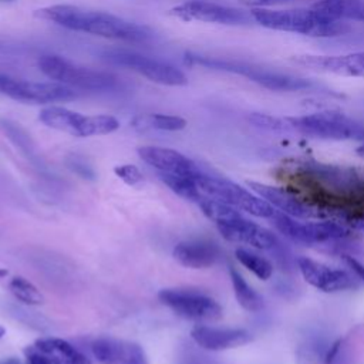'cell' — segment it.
<instances>
[{
	"mask_svg": "<svg viewBox=\"0 0 364 364\" xmlns=\"http://www.w3.org/2000/svg\"><path fill=\"white\" fill-rule=\"evenodd\" d=\"M34 346L51 357L57 364H92L91 360L77 350L67 340L58 337H46L34 341Z\"/></svg>",
	"mask_w": 364,
	"mask_h": 364,
	"instance_id": "cell-20",
	"label": "cell"
},
{
	"mask_svg": "<svg viewBox=\"0 0 364 364\" xmlns=\"http://www.w3.org/2000/svg\"><path fill=\"white\" fill-rule=\"evenodd\" d=\"M290 129L321 139L364 141V125L337 111H320L286 118Z\"/></svg>",
	"mask_w": 364,
	"mask_h": 364,
	"instance_id": "cell-7",
	"label": "cell"
},
{
	"mask_svg": "<svg viewBox=\"0 0 364 364\" xmlns=\"http://www.w3.org/2000/svg\"><path fill=\"white\" fill-rule=\"evenodd\" d=\"M252 18L262 27L299 33L309 37H338L351 31V27L344 20L330 18L314 9L294 10H267L255 9L250 11Z\"/></svg>",
	"mask_w": 364,
	"mask_h": 364,
	"instance_id": "cell-2",
	"label": "cell"
},
{
	"mask_svg": "<svg viewBox=\"0 0 364 364\" xmlns=\"http://www.w3.org/2000/svg\"><path fill=\"white\" fill-rule=\"evenodd\" d=\"M175 260L188 269H208L220 257V249L209 240L181 242L172 252Z\"/></svg>",
	"mask_w": 364,
	"mask_h": 364,
	"instance_id": "cell-19",
	"label": "cell"
},
{
	"mask_svg": "<svg viewBox=\"0 0 364 364\" xmlns=\"http://www.w3.org/2000/svg\"><path fill=\"white\" fill-rule=\"evenodd\" d=\"M303 279L313 287L324 293H337L357 287V277L341 269H333L310 257L296 259Z\"/></svg>",
	"mask_w": 364,
	"mask_h": 364,
	"instance_id": "cell-11",
	"label": "cell"
},
{
	"mask_svg": "<svg viewBox=\"0 0 364 364\" xmlns=\"http://www.w3.org/2000/svg\"><path fill=\"white\" fill-rule=\"evenodd\" d=\"M138 155L144 162L154 166L159 172L178 175H195L200 172L192 159L171 148L149 145L139 146Z\"/></svg>",
	"mask_w": 364,
	"mask_h": 364,
	"instance_id": "cell-18",
	"label": "cell"
},
{
	"mask_svg": "<svg viewBox=\"0 0 364 364\" xmlns=\"http://www.w3.org/2000/svg\"><path fill=\"white\" fill-rule=\"evenodd\" d=\"M196 185L199 191L212 199L220 200L237 210H243L246 213H250L256 218H267L272 219L276 209L267 203L263 198H260L257 193H252L246 188H242L240 185L225 179V178H215L205 175L199 172L195 176Z\"/></svg>",
	"mask_w": 364,
	"mask_h": 364,
	"instance_id": "cell-6",
	"label": "cell"
},
{
	"mask_svg": "<svg viewBox=\"0 0 364 364\" xmlns=\"http://www.w3.org/2000/svg\"><path fill=\"white\" fill-rule=\"evenodd\" d=\"M229 274H230V280H232V287H233V293L236 297V301L239 303V306L242 309H245L246 311H260L264 307V300L263 297L252 287L247 284V282L243 279V276L235 269V267H229Z\"/></svg>",
	"mask_w": 364,
	"mask_h": 364,
	"instance_id": "cell-23",
	"label": "cell"
},
{
	"mask_svg": "<svg viewBox=\"0 0 364 364\" xmlns=\"http://www.w3.org/2000/svg\"><path fill=\"white\" fill-rule=\"evenodd\" d=\"M192 340L208 351H225L245 346L253 340L245 328H219L198 324L191 330Z\"/></svg>",
	"mask_w": 364,
	"mask_h": 364,
	"instance_id": "cell-16",
	"label": "cell"
},
{
	"mask_svg": "<svg viewBox=\"0 0 364 364\" xmlns=\"http://www.w3.org/2000/svg\"><path fill=\"white\" fill-rule=\"evenodd\" d=\"M246 6L253 7H262V6H272V4H280V3H289L294 0H240Z\"/></svg>",
	"mask_w": 364,
	"mask_h": 364,
	"instance_id": "cell-33",
	"label": "cell"
},
{
	"mask_svg": "<svg viewBox=\"0 0 364 364\" xmlns=\"http://www.w3.org/2000/svg\"><path fill=\"white\" fill-rule=\"evenodd\" d=\"M38 68L46 77L55 82L82 91L107 92L114 91L121 85L119 78L111 73L82 67L60 55L48 54L40 57Z\"/></svg>",
	"mask_w": 364,
	"mask_h": 364,
	"instance_id": "cell-4",
	"label": "cell"
},
{
	"mask_svg": "<svg viewBox=\"0 0 364 364\" xmlns=\"http://www.w3.org/2000/svg\"><path fill=\"white\" fill-rule=\"evenodd\" d=\"M186 63L243 75L270 91L291 92V91H307V90L311 91V90L321 88V85L314 82L313 80L291 75V74L272 71L267 68L256 67L253 64L240 63V61H229V60H220V58H212V57H202V55H195V54L188 53Z\"/></svg>",
	"mask_w": 364,
	"mask_h": 364,
	"instance_id": "cell-3",
	"label": "cell"
},
{
	"mask_svg": "<svg viewBox=\"0 0 364 364\" xmlns=\"http://www.w3.org/2000/svg\"><path fill=\"white\" fill-rule=\"evenodd\" d=\"M249 121L263 129H269V131H291L290 125L287 122L286 118H277V117H272L267 114H259V112H253L249 117Z\"/></svg>",
	"mask_w": 364,
	"mask_h": 364,
	"instance_id": "cell-28",
	"label": "cell"
},
{
	"mask_svg": "<svg viewBox=\"0 0 364 364\" xmlns=\"http://www.w3.org/2000/svg\"><path fill=\"white\" fill-rule=\"evenodd\" d=\"M198 173H195V175H178V173L159 172V178L178 196H181V198H183L189 202H195L198 205V202L205 196L199 191V188L196 185V181H195V176Z\"/></svg>",
	"mask_w": 364,
	"mask_h": 364,
	"instance_id": "cell-25",
	"label": "cell"
},
{
	"mask_svg": "<svg viewBox=\"0 0 364 364\" xmlns=\"http://www.w3.org/2000/svg\"><path fill=\"white\" fill-rule=\"evenodd\" d=\"M235 256L242 266H245L249 272H252L260 280H267L273 274V264L267 259L253 252L239 247L235 250Z\"/></svg>",
	"mask_w": 364,
	"mask_h": 364,
	"instance_id": "cell-27",
	"label": "cell"
},
{
	"mask_svg": "<svg viewBox=\"0 0 364 364\" xmlns=\"http://www.w3.org/2000/svg\"><path fill=\"white\" fill-rule=\"evenodd\" d=\"M114 173L127 185L135 186L144 181L142 172L138 169V166L131 165V164H124V165H117L114 168Z\"/></svg>",
	"mask_w": 364,
	"mask_h": 364,
	"instance_id": "cell-29",
	"label": "cell"
},
{
	"mask_svg": "<svg viewBox=\"0 0 364 364\" xmlns=\"http://www.w3.org/2000/svg\"><path fill=\"white\" fill-rule=\"evenodd\" d=\"M340 257L343 259V262L350 267V270L353 272V274L364 283V264L361 262H358L354 256L347 255V253H341Z\"/></svg>",
	"mask_w": 364,
	"mask_h": 364,
	"instance_id": "cell-31",
	"label": "cell"
},
{
	"mask_svg": "<svg viewBox=\"0 0 364 364\" xmlns=\"http://www.w3.org/2000/svg\"><path fill=\"white\" fill-rule=\"evenodd\" d=\"M4 334H6V328H4L3 326H0V338H1Z\"/></svg>",
	"mask_w": 364,
	"mask_h": 364,
	"instance_id": "cell-36",
	"label": "cell"
},
{
	"mask_svg": "<svg viewBox=\"0 0 364 364\" xmlns=\"http://www.w3.org/2000/svg\"><path fill=\"white\" fill-rule=\"evenodd\" d=\"M9 291L14 299L27 306H40L44 303L43 293L27 279L23 276H14L7 283Z\"/></svg>",
	"mask_w": 364,
	"mask_h": 364,
	"instance_id": "cell-26",
	"label": "cell"
},
{
	"mask_svg": "<svg viewBox=\"0 0 364 364\" xmlns=\"http://www.w3.org/2000/svg\"><path fill=\"white\" fill-rule=\"evenodd\" d=\"M216 228L228 242L247 245L260 250H272L280 245L272 230L246 219L243 215L229 223L218 225Z\"/></svg>",
	"mask_w": 364,
	"mask_h": 364,
	"instance_id": "cell-13",
	"label": "cell"
},
{
	"mask_svg": "<svg viewBox=\"0 0 364 364\" xmlns=\"http://www.w3.org/2000/svg\"><path fill=\"white\" fill-rule=\"evenodd\" d=\"M341 347H343V340H341V338L336 340V341L327 348V351L324 353V355H323V364H336V361H337L338 357H340Z\"/></svg>",
	"mask_w": 364,
	"mask_h": 364,
	"instance_id": "cell-32",
	"label": "cell"
},
{
	"mask_svg": "<svg viewBox=\"0 0 364 364\" xmlns=\"http://www.w3.org/2000/svg\"><path fill=\"white\" fill-rule=\"evenodd\" d=\"M9 364H20V361H17L16 358H10V360H9Z\"/></svg>",
	"mask_w": 364,
	"mask_h": 364,
	"instance_id": "cell-37",
	"label": "cell"
},
{
	"mask_svg": "<svg viewBox=\"0 0 364 364\" xmlns=\"http://www.w3.org/2000/svg\"><path fill=\"white\" fill-rule=\"evenodd\" d=\"M9 276V270L6 267H0V280L6 279Z\"/></svg>",
	"mask_w": 364,
	"mask_h": 364,
	"instance_id": "cell-34",
	"label": "cell"
},
{
	"mask_svg": "<svg viewBox=\"0 0 364 364\" xmlns=\"http://www.w3.org/2000/svg\"><path fill=\"white\" fill-rule=\"evenodd\" d=\"M294 63L307 68L344 77H364V51L344 55H296Z\"/></svg>",
	"mask_w": 364,
	"mask_h": 364,
	"instance_id": "cell-15",
	"label": "cell"
},
{
	"mask_svg": "<svg viewBox=\"0 0 364 364\" xmlns=\"http://www.w3.org/2000/svg\"><path fill=\"white\" fill-rule=\"evenodd\" d=\"M34 16L40 20L51 21L68 30L128 43H145L154 36L146 26L135 24L111 13L82 10L71 4L41 7L34 11Z\"/></svg>",
	"mask_w": 364,
	"mask_h": 364,
	"instance_id": "cell-1",
	"label": "cell"
},
{
	"mask_svg": "<svg viewBox=\"0 0 364 364\" xmlns=\"http://www.w3.org/2000/svg\"><path fill=\"white\" fill-rule=\"evenodd\" d=\"M162 304L169 307L176 316L196 321H218L223 316L222 306L210 296L189 289H162L158 293Z\"/></svg>",
	"mask_w": 364,
	"mask_h": 364,
	"instance_id": "cell-8",
	"label": "cell"
},
{
	"mask_svg": "<svg viewBox=\"0 0 364 364\" xmlns=\"http://www.w3.org/2000/svg\"><path fill=\"white\" fill-rule=\"evenodd\" d=\"M313 9L330 18L364 21V0H318Z\"/></svg>",
	"mask_w": 364,
	"mask_h": 364,
	"instance_id": "cell-21",
	"label": "cell"
},
{
	"mask_svg": "<svg viewBox=\"0 0 364 364\" xmlns=\"http://www.w3.org/2000/svg\"><path fill=\"white\" fill-rule=\"evenodd\" d=\"M24 355L27 364H57L51 357L40 351L34 344L24 348Z\"/></svg>",
	"mask_w": 364,
	"mask_h": 364,
	"instance_id": "cell-30",
	"label": "cell"
},
{
	"mask_svg": "<svg viewBox=\"0 0 364 364\" xmlns=\"http://www.w3.org/2000/svg\"><path fill=\"white\" fill-rule=\"evenodd\" d=\"M246 183L255 193L263 198L274 209H279L286 215H290L293 218H303V219L314 218L320 215V212L316 208L307 205L306 202L299 199L296 195H293L291 192L283 188H277V186H272V185H266L255 181H247Z\"/></svg>",
	"mask_w": 364,
	"mask_h": 364,
	"instance_id": "cell-17",
	"label": "cell"
},
{
	"mask_svg": "<svg viewBox=\"0 0 364 364\" xmlns=\"http://www.w3.org/2000/svg\"><path fill=\"white\" fill-rule=\"evenodd\" d=\"M183 21H203V23H218V24H245L247 17L243 11L222 4L191 0L172 7L168 11Z\"/></svg>",
	"mask_w": 364,
	"mask_h": 364,
	"instance_id": "cell-12",
	"label": "cell"
},
{
	"mask_svg": "<svg viewBox=\"0 0 364 364\" xmlns=\"http://www.w3.org/2000/svg\"><path fill=\"white\" fill-rule=\"evenodd\" d=\"M131 127L138 131L159 129V131H181L186 127V121L178 115L166 114H145L136 115L131 121Z\"/></svg>",
	"mask_w": 364,
	"mask_h": 364,
	"instance_id": "cell-24",
	"label": "cell"
},
{
	"mask_svg": "<svg viewBox=\"0 0 364 364\" xmlns=\"http://www.w3.org/2000/svg\"><path fill=\"white\" fill-rule=\"evenodd\" d=\"M91 351L100 364H148L145 350L129 340L101 337L92 341Z\"/></svg>",
	"mask_w": 364,
	"mask_h": 364,
	"instance_id": "cell-14",
	"label": "cell"
},
{
	"mask_svg": "<svg viewBox=\"0 0 364 364\" xmlns=\"http://www.w3.org/2000/svg\"><path fill=\"white\" fill-rule=\"evenodd\" d=\"M348 235L347 229L337 222H306L303 223V245H321L343 239Z\"/></svg>",
	"mask_w": 364,
	"mask_h": 364,
	"instance_id": "cell-22",
	"label": "cell"
},
{
	"mask_svg": "<svg viewBox=\"0 0 364 364\" xmlns=\"http://www.w3.org/2000/svg\"><path fill=\"white\" fill-rule=\"evenodd\" d=\"M0 91L11 100L26 104H51L78 97L74 88L60 82H31L0 74Z\"/></svg>",
	"mask_w": 364,
	"mask_h": 364,
	"instance_id": "cell-10",
	"label": "cell"
},
{
	"mask_svg": "<svg viewBox=\"0 0 364 364\" xmlns=\"http://www.w3.org/2000/svg\"><path fill=\"white\" fill-rule=\"evenodd\" d=\"M104 57L109 63L136 71L138 74L144 75L145 78L156 84L171 85V87H179V85L188 84L186 75L179 68L156 58H151L138 53H131L124 50L107 51Z\"/></svg>",
	"mask_w": 364,
	"mask_h": 364,
	"instance_id": "cell-9",
	"label": "cell"
},
{
	"mask_svg": "<svg viewBox=\"0 0 364 364\" xmlns=\"http://www.w3.org/2000/svg\"><path fill=\"white\" fill-rule=\"evenodd\" d=\"M38 119L48 128L78 138L108 135L119 128V121L112 115H84L58 105L43 108Z\"/></svg>",
	"mask_w": 364,
	"mask_h": 364,
	"instance_id": "cell-5",
	"label": "cell"
},
{
	"mask_svg": "<svg viewBox=\"0 0 364 364\" xmlns=\"http://www.w3.org/2000/svg\"><path fill=\"white\" fill-rule=\"evenodd\" d=\"M0 364H9V360H4V361H0Z\"/></svg>",
	"mask_w": 364,
	"mask_h": 364,
	"instance_id": "cell-38",
	"label": "cell"
},
{
	"mask_svg": "<svg viewBox=\"0 0 364 364\" xmlns=\"http://www.w3.org/2000/svg\"><path fill=\"white\" fill-rule=\"evenodd\" d=\"M0 1H4V3H10V1H14V0H0Z\"/></svg>",
	"mask_w": 364,
	"mask_h": 364,
	"instance_id": "cell-39",
	"label": "cell"
},
{
	"mask_svg": "<svg viewBox=\"0 0 364 364\" xmlns=\"http://www.w3.org/2000/svg\"><path fill=\"white\" fill-rule=\"evenodd\" d=\"M355 154L358 155V156H361V158H364V142L355 149Z\"/></svg>",
	"mask_w": 364,
	"mask_h": 364,
	"instance_id": "cell-35",
	"label": "cell"
}]
</instances>
